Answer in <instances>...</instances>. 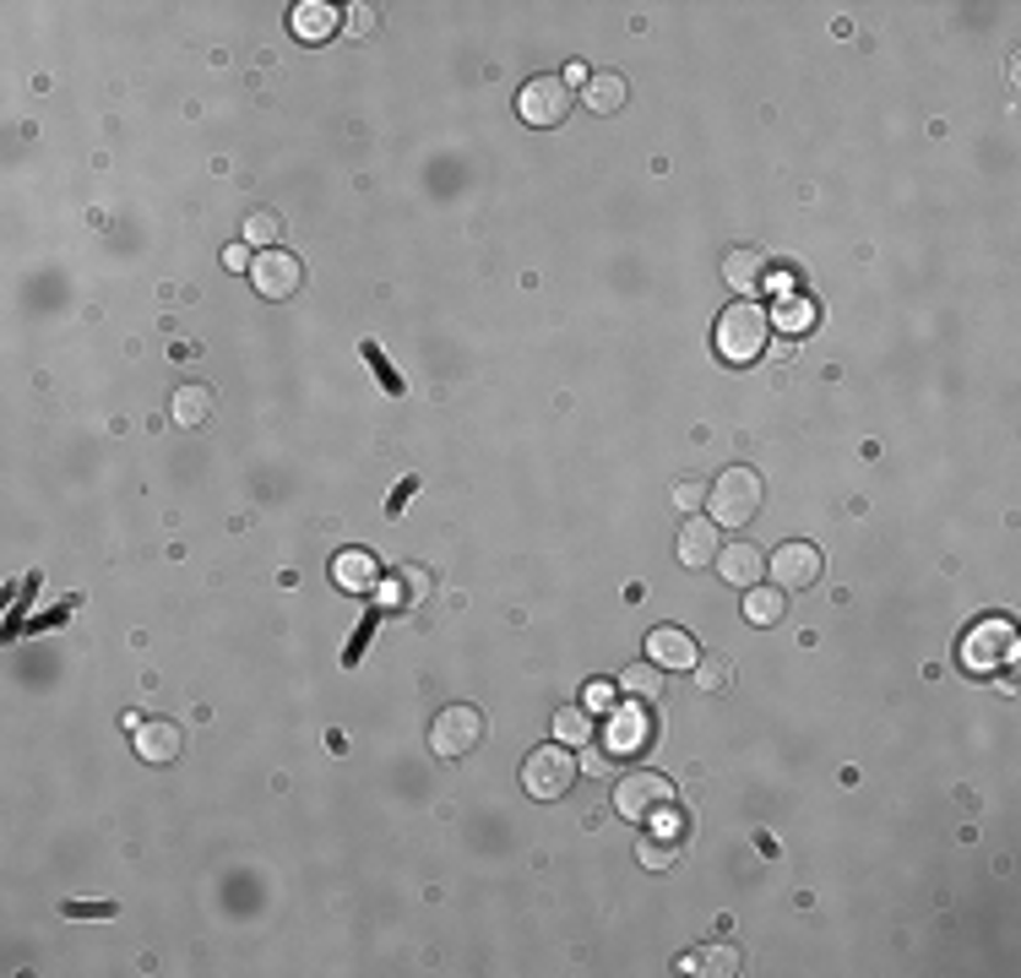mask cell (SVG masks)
Segmentation results:
<instances>
[{"label": "cell", "mask_w": 1021, "mask_h": 978, "mask_svg": "<svg viewBox=\"0 0 1021 978\" xmlns=\"http://www.w3.org/2000/svg\"><path fill=\"white\" fill-rule=\"evenodd\" d=\"M674 506H680V511L707 506V484H701V479H680V484H674Z\"/></svg>", "instance_id": "obj_30"}, {"label": "cell", "mask_w": 1021, "mask_h": 978, "mask_svg": "<svg viewBox=\"0 0 1021 978\" xmlns=\"http://www.w3.org/2000/svg\"><path fill=\"white\" fill-rule=\"evenodd\" d=\"M364 359H370V370H375V381H386V392H392V398H403V376H397V370L386 365V354H381L375 343H364Z\"/></svg>", "instance_id": "obj_28"}, {"label": "cell", "mask_w": 1021, "mask_h": 978, "mask_svg": "<svg viewBox=\"0 0 1021 978\" xmlns=\"http://www.w3.org/2000/svg\"><path fill=\"white\" fill-rule=\"evenodd\" d=\"M674 859H680V842L674 838H663V832L636 838V864L641 870H674Z\"/></svg>", "instance_id": "obj_23"}, {"label": "cell", "mask_w": 1021, "mask_h": 978, "mask_svg": "<svg viewBox=\"0 0 1021 978\" xmlns=\"http://www.w3.org/2000/svg\"><path fill=\"white\" fill-rule=\"evenodd\" d=\"M771 343V310L755 304V299H733L729 310L718 315V332H712V348L718 359L729 365H755Z\"/></svg>", "instance_id": "obj_1"}, {"label": "cell", "mask_w": 1021, "mask_h": 978, "mask_svg": "<svg viewBox=\"0 0 1021 978\" xmlns=\"http://www.w3.org/2000/svg\"><path fill=\"white\" fill-rule=\"evenodd\" d=\"M1017 664V625L1011 620H978L962 642V669L967 675H995Z\"/></svg>", "instance_id": "obj_5"}, {"label": "cell", "mask_w": 1021, "mask_h": 978, "mask_svg": "<svg viewBox=\"0 0 1021 978\" xmlns=\"http://www.w3.org/2000/svg\"><path fill=\"white\" fill-rule=\"evenodd\" d=\"M723 278H729V288H739V294H755L761 283L771 278V273H766V251H761V245H733L729 256H723Z\"/></svg>", "instance_id": "obj_13"}, {"label": "cell", "mask_w": 1021, "mask_h": 978, "mask_svg": "<svg viewBox=\"0 0 1021 978\" xmlns=\"http://www.w3.org/2000/svg\"><path fill=\"white\" fill-rule=\"evenodd\" d=\"M821 550L815 544H804V539H788V544H777L771 550V560H766V571H771V582L782 587V592H804V587H815L821 582Z\"/></svg>", "instance_id": "obj_8"}, {"label": "cell", "mask_w": 1021, "mask_h": 978, "mask_svg": "<svg viewBox=\"0 0 1021 978\" xmlns=\"http://www.w3.org/2000/svg\"><path fill=\"white\" fill-rule=\"evenodd\" d=\"M375 576H381V565H375L370 550H343V555L332 560V582H337L343 592H370Z\"/></svg>", "instance_id": "obj_15"}, {"label": "cell", "mask_w": 1021, "mask_h": 978, "mask_svg": "<svg viewBox=\"0 0 1021 978\" xmlns=\"http://www.w3.org/2000/svg\"><path fill=\"white\" fill-rule=\"evenodd\" d=\"M425 592H430V571L425 565H403L397 582H386V603H397V609L414 603V598H425Z\"/></svg>", "instance_id": "obj_22"}, {"label": "cell", "mask_w": 1021, "mask_h": 978, "mask_svg": "<svg viewBox=\"0 0 1021 978\" xmlns=\"http://www.w3.org/2000/svg\"><path fill=\"white\" fill-rule=\"evenodd\" d=\"M577 110V88L566 82V77H533V82H522V93H517V115L527 120V126H538V131H549V126H560L566 115Z\"/></svg>", "instance_id": "obj_7"}, {"label": "cell", "mask_w": 1021, "mask_h": 978, "mask_svg": "<svg viewBox=\"0 0 1021 978\" xmlns=\"http://www.w3.org/2000/svg\"><path fill=\"white\" fill-rule=\"evenodd\" d=\"M343 27H348V38H370V33H375V5L353 0V5H348V22H343Z\"/></svg>", "instance_id": "obj_29"}, {"label": "cell", "mask_w": 1021, "mask_h": 978, "mask_svg": "<svg viewBox=\"0 0 1021 978\" xmlns=\"http://www.w3.org/2000/svg\"><path fill=\"white\" fill-rule=\"evenodd\" d=\"M761 500H766L761 473H755V468H744V462L723 468V473L707 484V517H712L718 528H744V522H755Z\"/></svg>", "instance_id": "obj_2"}, {"label": "cell", "mask_w": 1021, "mask_h": 978, "mask_svg": "<svg viewBox=\"0 0 1021 978\" xmlns=\"http://www.w3.org/2000/svg\"><path fill=\"white\" fill-rule=\"evenodd\" d=\"M647 664H658L663 675H669V669H696V664H701V647H696L691 631H680V625H658V631L647 636Z\"/></svg>", "instance_id": "obj_10"}, {"label": "cell", "mask_w": 1021, "mask_h": 978, "mask_svg": "<svg viewBox=\"0 0 1021 978\" xmlns=\"http://www.w3.org/2000/svg\"><path fill=\"white\" fill-rule=\"evenodd\" d=\"M299 283H304V267H299V256H289V251H262L251 262V288L262 299H293Z\"/></svg>", "instance_id": "obj_9"}, {"label": "cell", "mask_w": 1021, "mask_h": 978, "mask_svg": "<svg viewBox=\"0 0 1021 978\" xmlns=\"http://www.w3.org/2000/svg\"><path fill=\"white\" fill-rule=\"evenodd\" d=\"M478 745H484V706H473V701L440 706L436 723H430V750H436L440 761H462Z\"/></svg>", "instance_id": "obj_4"}, {"label": "cell", "mask_w": 1021, "mask_h": 978, "mask_svg": "<svg viewBox=\"0 0 1021 978\" xmlns=\"http://www.w3.org/2000/svg\"><path fill=\"white\" fill-rule=\"evenodd\" d=\"M169 414H174V424H185V429L207 424V414H212V387H179L174 403H169Z\"/></svg>", "instance_id": "obj_20"}, {"label": "cell", "mask_w": 1021, "mask_h": 978, "mask_svg": "<svg viewBox=\"0 0 1021 978\" xmlns=\"http://www.w3.org/2000/svg\"><path fill=\"white\" fill-rule=\"evenodd\" d=\"M577 767H582V772H592V778H603V772L614 767V756H608V750H587V756H577Z\"/></svg>", "instance_id": "obj_33"}, {"label": "cell", "mask_w": 1021, "mask_h": 978, "mask_svg": "<svg viewBox=\"0 0 1021 978\" xmlns=\"http://www.w3.org/2000/svg\"><path fill=\"white\" fill-rule=\"evenodd\" d=\"M614 810L625 816V821H658L663 810H674V783L663 778V772H625L619 783H614Z\"/></svg>", "instance_id": "obj_6"}, {"label": "cell", "mask_w": 1021, "mask_h": 978, "mask_svg": "<svg viewBox=\"0 0 1021 978\" xmlns=\"http://www.w3.org/2000/svg\"><path fill=\"white\" fill-rule=\"evenodd\" d=\"M619 691H625V697H641V701H658L663 697V669H658V664H625Z\"/></svg>", "instance_id": "obj_21"}, {"label": "cell", "mask_w": 1021, "mask_h": 978, "mask_svg": "<svg viewBox=\"0 0 1021 978\" xmlns=\"http://www.w3.org/2000/svg\"><path fill=\"white\" fill-rule=\"evenodd\" d=\"M701 974L733 978L739 974V952H733V946H712V952H701Z\"/></svg>", "instance_id": "obj_27"}, {"label": "cell", "mask_w": 1021, "mask_h": 978, "mask_svg": "<svg viewBox=\"0 0 1021 978\" xmlns=\"http://www.w3.org/2000/svg\"><path fill=\"white\" fill-rule=\"evenodd\" d=\"M815 321V304H804V299H788L777 315H771V326H782V332H804Z\"/></svg>", "instance_id": "obj_26"}, {"label": "cell", "mask_w": 1021, "mask_h": 978, "mask_svg": "<svg viewBox=\"0 0 1021 978\" xmlns=\"http://www.w3.org/2000/svg\"><path fill=\"white\" fill-rule=\"evenodd\" d=\"M582 706L587 712H614V686H608V680H592L582 691Z\"/></svg>", "instance_id": "obj_31"}, {"label": "cell", "mask_w": 1021, "mask_h": 978, "mask_svg": "<svg viewBox=\"0 0 1021 978\" xmlns=\"http://www.w3.org/2000/svg\"><path fill=\"white\" fill-rule=\"evenodd\" d=\"M691 675H696V686H701L707 697H723V691H733V664H729V658H701Z\"/></svg>", "instance_id": "obj_25"}, {"label": "cell", "mask_w": 1021, "mask_h": 978, "mask_svg": "<svg viewBox=\"0 0 1021 978\" xmlns=\"http://www.w3.org/2000/svg\"><path fill=\"white\" fill-rule=\"evenodd\" d=\"M712 565H718V576H723L729 587H739V592H744V587H755V582L766 576V555H761L755 544H744V539H739V544H729V550H718V560H712Z\"/></svg>", "instance_id": "obj_11"}, {"label": "cell", "mask_w": 1021, "mask_h": 978, "mask_svg": "<svg viewBox=\"0 0 1021 978\" xmlns=\"http://www.w3.org/2000/svg\"><path fill=\"white\" fill-rule=\"evenodd\" d=\"M577 778H582V767H577L571 745H560V739H549V745L527 750V761H522V789H527L538 805L566 799V794L577 789Z\"/></svg>", "instance_id": "obj_3"}, {"label": "cell", "mask_w": 1021, "mask_h": 978, "mask_svg": "<svg viewBox=\"0 0 1021 978\" xmlns=\"http://www.w3.org/2000/svg\"><path fill=\"white\" fill-rule=\"evenodd\" d=\"M137 756H142V761H152V767L174 761V756H179V728H174L169 717L142 723V728H137Z\"/></svg>", "instance_id": "obj_16"}, {"label": "cell", "mask_w": 1021, "mask_h": 978, "mask_svg": "<svg viewBox=\"0 0 1021 978\" xmlns=\"http://www.w3.org/2000/svg\"><path fill=\"white\" fill-rule=\"evenodd\" d=\"M592 734H597V723H592V712H587V706H555V739H560V745L587 750V745H592Z\"/></svg>", "instance_id": "obj_18"}, {"label": "cell", "mask_w": 1021, "mask_h": 978, "mask_svg": "<svg viewBox=\"0 0 1021 978\" xmlns=\"http://www.w3.org/2000/svg\"><path fill=\"white\" fill-rule=\"evenodd\" d=\"M718 522L712 517H691L685 522V533H680V544H674V555H680V565H691V571H701V565H712L718 560Z\"/></svg>", "instance_id": "obj_12"}, {"label": "cell", "mask_w": 1021, "mask_h": 978, "mask_svg": "<svg viewBox=\"0 0 1021 978\" xmlns=\"http://www.w3.org/2000/svg\"><path fill=\"white\" fill-rule=\"evenodd\" d=\"M223 267H229V273H245V267H251V245H245V240L229 245V251H223Z\"/></svg>", "instance_id": "obj_34"}, {"label": "cell", "mask_w": 1021, "mask_h": 978, "mask_svg": "<svg viewBox=\"0 0 1021 978\" xmlns=\"http://www.w3.org/2000/svg\"><path fill=\"white\" fill-rule=\"evenodd\" d=\"M414 490H419V479H403V484H397V495H392V506H386V511H392V517H397V511H403V506H408V495H414Z\"/></svg>", "instance_id": "obj_35"}, {"label": "cell", "mask_w": 1021, "mask_h": 978, "mask_svg": "<svg viewBox=\"0 0 1021 978\" xmlns=\"http://www.w3.org/2000/svg\"><path fill=\"white\" fill-rule=\"evenodd\" d=\"M278 240H283V223H278V212L256 207V212L245 218V245H256V251H278Z\"/></svg>", "instance_id": "obj_24"}, {"label": "cell", "mask_w": 1021, "mask_h": 978, "mask_svg": "<svg viewBox=\"0 0 1021 978\" xmlns=\"http://www.w3.org/2000/svg\"><path fill=\"white\" fill-rule=\"evenodd\" d=\"M788 614V598H782V587H744V620L750 625H777Z\"/></svg>", "instance_id": "obj_17"}, {"label": "cell", "mask_w": 1021, "mask_h": 978, "mask_svg": "<svg viewBox=\"0 0 1021 978\" xmlns=\"http://www.w3.org/2000/svg\"><path fill=\"white\" fill-rule=\"evenodd\" d=\"M625 93H630V82L619 71H592L582 82V93H577V104H587L592 115H614L625 104Z\"/></svg>", "instance_id": "obj_14"}, {"label": "cell", "mask_w": 1021, "mask_h": 978, "mask_svg": "<svg viewBox=\"0 0 1021 978\" xmlns=\"http://www.w3.org/2000/svg\"><path fill=\"white\" fill-rule=\"evenodd\" d=\"M293 33L304 38V44H321L332 27H337V11L332 5H321V0H304V5H293Z\"/></svg>", "instance_id": "obj_19"}, {"label": "cell", "mask_w": 1021, "mask_h": 978, "mask_svg": "<svg viewBox=\"0 0 1021 978\" xmlns=\"http://www.w3.org/2000/svg\"><path fill=\"white\" fill-rule=\"evenodd\" d=\"M66 919H115V902H66Z\"/></svg>", "instance_id": "obj_32"}]
</instances>
